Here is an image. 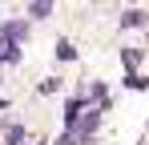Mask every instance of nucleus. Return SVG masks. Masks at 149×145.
<instances>
[{
	"label": "nucleus",
	"mask_w": 149,
	"mask_h": 145,
	"mask_svg": "<svg viewBox=\"0 0 149 145\" xmlns=\"http://www.w3.org/2000/svg\"><path fill=\"white\" fill-rule=\"evenodd\" d=\"M24 32H28L24 20H8V24H0V48H4V45H16Z\"/></svg>",
	"instance_id": "f257e3e1"
},
{
	"label": "nucleus",
	"mask_w": 149,
	"mask_h": 145,
	"mask_svg": "<svg viewBox=\"0 0 149 145\" xmlns=\"http://www.w3.org/2000/svg\"><path fill=\"white\" fill-rule=\"evenodd\" d=\"M121 24H125V28H137V24H145V12L133 8V12H125V16H121Z\"/></svg>",
	"instance_id": "f03ea898"
},
{
	"label": "nucleus",
	"mask_w": 149,
	"mask_h": 145,
	"mask_svg": "<svg viewBox=\"0 0 149 145\" xmlns=\"http://www.w3.org/2000/svg\"><path fill=\"white\" fill-rule=\"evenodd\" d=\"M4 137H8L12 145H20V141H24V129H20V125H8V133H4Z\"/></svg>",
	"instance_id": "7ed1b4c3"
},
{
	"label": "nucleus",
	"mask_w": 149,
	"mask_h": 145,
	"mask_svg": "<svg viewBox=\"0 0 149 145\" xmlns=\"http://www.w3.org/2000/svg\"><path fill=\"white\" fill-rule=\"evenodd\" d=\"M28 12H32V16H49L52 4H28Z\"/></svg>",
	"instance_id": "20e7f679"
}]
</instances>
